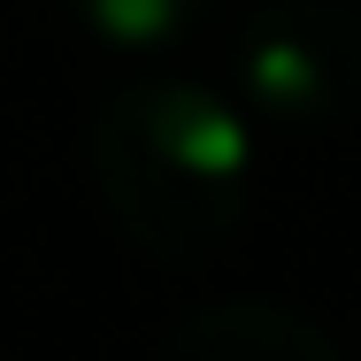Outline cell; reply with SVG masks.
Listing matches in <instances>:
<instances>
[{
  "label": "cell",
  "instance_id": "6da1fadb",
  "mask_svg": "<svg viewBox=\"0 0 361 361\" xmlns=\"http://www.w3.org/2000/svg\"><path fill=\"white\" fill-rule=\"evenodd\" d=\"M85 161L108 223L161 269H200L246 231L254 131L192 77L116 85L85 123Z\"/></svg>",
  "mask_w": 361,
  "mask_h": 361
},
{
  "label": "cell",
  "instance_id": "7a4b0ae2",
  "mask_svg": "<svg viewBox=\"0 0 361 361\" xmlns=\"http://www.w3.org/2000/svg\"><path fill=\"white\" fill-rule=\"evenodd\" d=\"M231 77L254 116L285 131H338L361 116V8L262 0L231 31Z\"/></svg>",
  "mask_w": 361,
  "mask_h": 361
},
{
  "label": "cell",
  "instance_id": "277c9868",
  "mask_svg": "<svg viewBox=\"0 0 361 361\" xmlns=\"http://www.w3.org/2000/svg\"><path fill=\"white\" fill-rule=\"evenodd\" d=\"M70 16L116 54H169L216 23L223 0H70Z\"/></svg>",
  "mask_w": 361,
  "mask_h": 361
},
{
  "label": "cell",
  "instance_id": "3957f363",
  "mask_svg": "<svg viewBox=\"0 0 361 361\" xmlns=\"http://www.w3.org/2000/svg\"><path fill=\"white\" fill-rule=\"evenodd\" d=\"M169 361H338V331L307 315L300 300L269 292H231V300H192L154 331Z\"/></svg>",
  "mask_w": 361,
  "mask_h": 361
}]
</instances>
